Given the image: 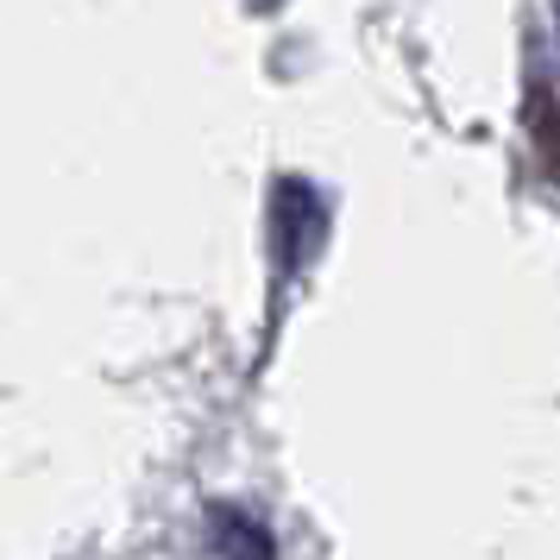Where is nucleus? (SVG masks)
Listing matches in <instances>:
<instances>
[{"label": "nucleus", "instance_id": "nucleus-1", "mask_svg": "<svg viewBox=\"0 0 560 560\" xmlns=\"http://www.w3.org/2000/svg\"><path fill=\"white\" fill-rule=\"evenodd\" d=\"M208 548L214 555H271L278 541H271V529H258L246 510H208Z\"/></svg>", "mask_w": 560, "mask_h": 560}, {"label": "nucleus", "instance_id": "nucleus-2", "mask_svg": "<svg viewBox=\"0 0 560 560\" xmlns=\"http://www.w3.org/2000/svg\"><path fill=\"white\" fill-rule=\"evenodd\" d=\"M555 13H560V0H555Z\"/></svg>", "mask_w": 560, "mask_h": 560}]
</instances>
